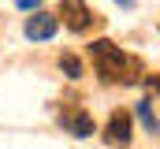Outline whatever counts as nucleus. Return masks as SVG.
<instances>
[{
	"label": "nucleus",
	"mask_w": 160,
	"mask_h": 149,
	"mask_svg": "<svg viewBox=\"0 0 160 149\" xmlns=\"http://www.w3.org/2000/svg\"><path fill=\"white\" fill-rule=\"evenodd\" d=\"M104 142H108L112 149L130 146V112L116 108L112 116H108V123H104Z\"/></svg>",
	"instance_id": "f03ea898"
},
{
	"label": "nucleus",
	"mask_w": 160,
	"mask_h": 149,
	"mask_svg": "<svg viewBox=\"0 0 160 149\" xmlns=\"http://www.w3.org/2000/svg\"><path fill=\"white\" fill-rule=\"evenodd\" d=\"M56 26H60V19H56V15H48V11H38V15H30V19H26L22 34L30 37V41H48V37L56 34Z\"/></svg>",
	"instance_id": "20e7f679"
},
{
	"label": "nucleus",
	"mask_w": 160,
	"mask_h": 149,
	"mask_svg": "<svg viewBox=\"0 0 160 149\" xmlns=\"http://www.w3.org/2000/svg\"><path fill=\"white\" fill-rule=\"evenodd\" d=\"M89 56H93L97 74H101L104 82H123V86H130V82H142V78H145V74H142V60H138V56H127L119 45L108 41V37L93 41V45H89Z\"/></svg>",
	"instance_id": "f257e3e1"
},
{
	"label": "nucleus",
	"mask_w": 160,
	"mask_h": 149,
	"mask_svg": "<svg viewBox=\"0 0 160 149\" xmlns=\"http://www.w3.org/2000/svg\"><path fill=\"white\" fill-rule=\"evenodd\" d=\"M60 67L67 71V78H78V74H82V64L71 56V52H63V56H60Z\"/></svg>",
	"instance_id": "0eeeda50"
},
{
	"label": "nucleus",
	"mask_w": 160,
	"mask_h": 149,
	"mask_svg": "<svg viewBox=\"0 0 160 149\" xmlns=\"http://www.w3.org/2000/svg\"><path fill=\"white\" fill-rule=\"evenodd\" d=\"M60 119H63V127H67L75 138H89V134H93V116L82 112V108H63Z\"/></svg>",
	"instance_id": "39448f33"
},
{
	"label": "nucleus",
	"mask_w": 160,
	"mask_h": 149,
	"mask_svg": "<svg viewBox=\"0 0 160 149\" xmlns=\"http://www.w3.org/2000/svg\"><path fill=\"white\" fill-rule=\"evenodd\" d=\"M119 4H134V0H119Z\"/></svg>",
	"instance_id": "9d476101"
},
{
	"label": "nucleus",
	"mask_w": 160,
	"mask_h": 149,
	"mask_svg": "<svg viewBox=\"0 0 160 149\" xmlns=\"http://www.w3.org/2000/svg\"><path fill=\"white\" fill-rule=\"evenodd\" d=\"M60 15H63V26L67 30H75V34H82L86 26H89V8H86V0H63L60 4Z\"/></svg>",
	"instance_id": "7ed1b4c3"
},
{
	"label": "nucleus",
	"mask_w": 160,
	"mask_h": 149,
	"mask_svg": "<svg viewBox=\"0 0 160 149\" xmlns=\"http://www.w3.org/2000/svg\"><path fill=\"white\" fill-rule=\"evenodd\" d=\"M138 119H142V127H145V131H149V134H153V131H157L160 123H157V116H153V108H149V101H142V105H138Z\"/></svg>",
	"instance_id": "423d86ee"
},
{
	"label": "nucleus",
	"mask_w": 160,
	"mask_h": 149,
	"mask_svg": "<svg viewBox=\"0 0 160 149\" xmlns=\"http://www.w3.org/2000/svg\"><path fill=\"white\" fill-rule=\"evenodd\" d=\"M19 8H26V11L34 8V11H38V8H41V0H19Z\"/></svg>",
	"instance_id": "1a4fd4ad"
},
{
	"label": "nucleus",
	"mask_w": 160,
	"mask_h": 149,
	"mask_svg": "<svg viewBox=\"0 0 160 149\" xmlns=\"http://www.w3.org/2000/svg\"><path fill=\"white\" fill-rule=\"evenodd\" d=\"M142 82H145V86H149V90H153V93H160V74H145V78H142Z\"/></svg>",
	"instance_id": "6e6552de"
}]
</instances>
